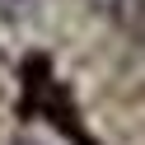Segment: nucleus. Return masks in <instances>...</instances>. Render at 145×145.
Masks as SVG:
<instances>
[{"mask_svg":"<svg viewBox=\"0 0 145 145\" xmlns=\"http://www.w3.org/2000/svg\"><path fill=\"white\" fill-rule=\"evenodd\" d=\"M94 5V14H103L108 24H117V28H145V0H89Z\"/></svg>","mask_w":145,"mask_h":145,"instance_id":"1","label":"nucleus"},{"mask_svg":"<svg viewBox=\"0 0 145 145\" xmlns=\"http://www.w3.org/2000/svg\"><path fill=\"white\" fill-rule=\"evenodd\" d=\"M33 10V0H0V19H24Z\"/></svg>","mask_w":145,"mask_h":145,"instance_id":"2","label":"nucleus"},{"mask_svg":"<svg viewBox=\"0 0 145 145\" xmlns=\"http://www.w3.org/2000/svg\"><path fill=\"white\" fill-rule=\"evenodd\" d=\"M14 145H47V140H33V136H24V140H14Z\"/></svg>","mask_w":145,"mask_h":145,"instance_id":"3","label":"nucleus"}]
</instances>
